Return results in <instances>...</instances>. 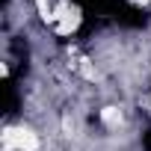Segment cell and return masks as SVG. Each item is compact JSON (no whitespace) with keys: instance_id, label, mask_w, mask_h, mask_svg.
<instances>
[{"instance_id":"obj_2","label":"cell","mask_w":151,"mask_h":151,"mask_svg":"<svg viewBox=\"0 0 151 151\" xmlns=\"http://www.w3.org/2000/svg\"><path fill=\"white\" fill-rule=\"evenodd\" d=\"M83 15H80V6H74V3H59L56 9H50V18L47 24L53 27L56 36H71V33H77Z\"/></svg>"},{"instance_id":"obj_1","label":"cell","mask_w":151,"mask_h":151,"mask_svg":"<svg viewBox=\"0 0 151 151\" xmlns=\"http://www.w3.org/2000/svg\"><path fill=\"white\" fill-rule=\"evenodd\" d=\"M0 142H3V151H39L42 139L33 127L27 124H9L0 133Z\"/></svg>"},{"instance_id":"obj_3","label":"cell","mask_w":151,"mask_h":151,"mask_svg":"<svg viewBox=\"0 0 151 151\" xmlns=\"http://www.w3.org/2000/svg\"><path fill=\"white\" fill-rule=\"evenodd\" d=\"M101 122H104V127H119L124 122V116H122L119 107H104L101 110Z\"/></svg>"}]
</instances>
